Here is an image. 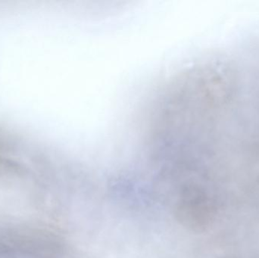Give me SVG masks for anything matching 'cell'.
Returning a JSON list of instances; mask_svg holds the SVG:
<instances>
[{
    "instance_id": "1",
    "label": "cell",
    "mask_w": 259,
    "mask_h": 258,
    "mask_svg": "<svg viewBox=\"0 0 259 258\" xmlns=\"http://www.w3.org/2000/svg\"><path fill=\"white\" fill-rule=\"evenodd\" d=\"M180 220L193 227L204 225L209 215L206 197L199 191L187 190L181 198L178 209Z\"/></svg>"
}]
</instances>
